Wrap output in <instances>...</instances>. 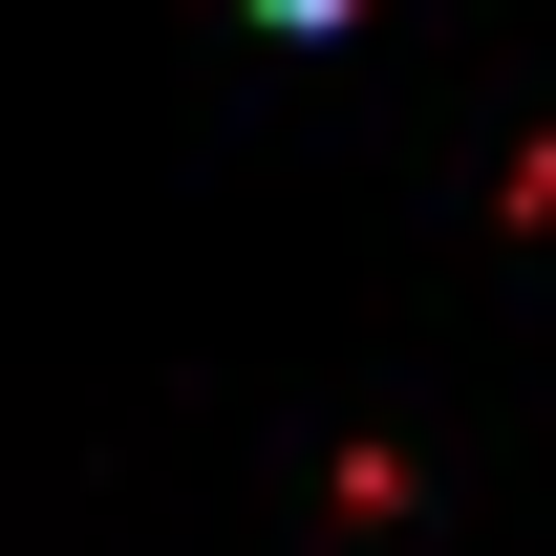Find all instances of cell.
I'll return each instance as SVG.
<instances>
[{"mask_svg": "<svg viewBox=\"0 0 556 556\" xmlns=\"http://www.w3.org/2000/svg\"><path fill=\"white\" fill-rule=\"evenodd\" d=\"M257 22H300V43H321V22H343V0H257Z\"/></svg>", "mask_w": 556, "mask_h": 556, "instance_id": "6da1fadb", "label": "cell"}]
</instances>
